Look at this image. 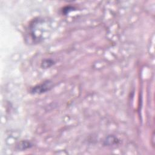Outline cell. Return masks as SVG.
I'll return each mask as SVG.
<instances>
[{"label": "cell", "mask_w": 155, "mask_h": 155, "mask_svg": "<svg viewBox=\"0 0 155 155\" xmlns=\"http://www.w3.org/2000/svg\"><path fill=\"white\" fill-rule=\"evenodd\" d=\"M50 88H52L51 83L49 81H47L44 83H43L32 88L30 92L32 93H42L43 92H46L49 90Z\"/></svg>", "instance_id": "6da1fadb"}, {"label": "cell", "mask_w": 155, "mask_h": 155, "mask_svg": "<svg viewBox=\"0 0 155 155\" xmlns=\"http://www.w3.org/2000/svg\"><path fill=\"white\" fill-rule=\"evenodd\" d=\"M50 64H52V65H53V64H54V63H53V61L52 60H51V59H46V60H44V61L43 62V63H42V67H44V68L50 67V66H52L51 65H50Z\"/></svg>", "instance_id": "7a4b0ae2"}]
</instances>
